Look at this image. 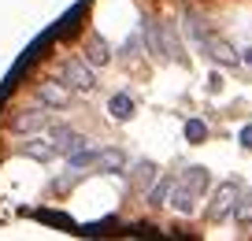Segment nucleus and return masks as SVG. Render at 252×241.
<instances>
[{"label":"nucleus","instance_id":"f257e3e1","mask_svg":"<svg viewBox=\"0 0 252 241\" xmlns=\"http://www.w3.org/2000/svg\"><path fill=\"white\" fill-rule=\"evenodd\" d=\"M60 78L74 89V93H93V89H96L93 63H86V60H67V63L60 67Z\"/></svg>","mask_w":252,"mask_h":241},{"label":"nucleus","instance_id":"f03ea898","mask_svg":"<svg viewBox=\"0 0 252 241\" xmlns=\"http://www.w3.org/2000/svg\"><path fill=\"white\" fill-rule=\"evenodd\" d=\"M237 197H241V186H237V182H222V186H219V193L212 197V208H208V215H212L215 223H222L226 215H234Z\"/></svg>","mask_w":252,"mask_h":241},{"label":"nucleus","instance_id":"7ed1b4c3","mask_svg":"<svg viewBox=\"0 0 252 241\" xmlns=\"http://www.w3.org/2000/svg\"><path fill=\"white\" fill-rule=\"evenodd\" d=\"M71 93H74V89L67 86L63 78H56V82H41V86H37V101L45 104V108H52V111L67 108V104H71Z\"/></svg>","mask_w":252,"mask_h":241},{"label":"nucleus","instance_id":"20e7f679","mask_svg":"<svg viewBox=\"0 0 252 241\" xmlns=\"http://www.w3.org/2000/svg\"><path fill=\"white\" fill-rule=\"evenodd\" d=\"M145 37H149V48L156 56L163 52V56H171V60L178 56V41H174V34L167 30L163 23H145Z\"/></svg>","mask_w":252,"mask_h":241},{"label":"nucleus","instance_id":"39448f33","mask_svg":"<svg viewBox=\"0 0 252 241\" xmlns=\"http://www.w3.org/2000/svg\"><path fill=\"white\" fill-rule=\"evenodd\" d=\"M48 138L56 141L60 156H71V152H78V148H86V145H89V138H86V134L71 130V126H52V130H48Z\"/></svg>","mask_w":252,"mask_h":241},{"label":"nucleus","instance_id":"423d86ee","mask_svg":"<svg viewBox=\"0 0 252 241\" xmlns=\"http://www.w3.org/2000/svg\"><path fill=\"white\" fill-rule=\"evenodd\" d=\"M48 111L52 108H30V111H23V115H15V123H11V130L15 134H41L48 126Z\"/></svg>","mask_w":252,"mask_h":241},{"label":"nucleus","instance_id":"0eeeda50","mask_svg":"<svg viewBox=\"0 0 252 241\" xmlns=\"http://www.w3.org/2000/svg\"><path fill=\"white\" fill-rule=\"evenodd\" d=\"M197 197H200L197 189H189L186 182H174L171 201H167V204H171V208L178 211V215H193V208H197Z\"/></svg>","mask_w":252,"mask_h":241},{"label":"nucleus","instance_id":"6e6552de","mask_svg":"<svg viewBox=\"0 0 252 241\" xmlns=\"http://www.w3.org/2000/svg\"><path fill=\"white\" fill-rule=\"evenodd\" d=\"M82 60L93 63V67H108V63L115 60V52H111V45L104 37H96V34H93V37L86 41V56H82Z\"/></svg>","mask_w":252,"mask_h":241},{"label":"nucleus","instance_id":"1a4fd4ad","mask_svg":"<svg viewBox=\"0 0 252 241\" xmlns=\"http://www.w3.org/2000/svg\"><path fill=\"white\" fill-rule=\"evenodd\" d=\"M171 189H174V178H167V174H156L149 186V193H145V204L149 208H163L167 201H171Z\"/></svg>","mask_w":252,"mask_h":241},{"label":"nucleus","instance_id":"9d476101","mask_svg":"<svg viewBox=\"0 0 252 241\" xmlns=\"http://www.w3.org/2000/svg\"><path fill=\"white\" fill-rule=\"evenodd\" d=\"M23 152L30 156V160H41V164H48V160H56V156H60V148H56V141L45 134V138L26 141V145H23Z\"/></svg>","mask_w":252,"mask_h":241},{"label":"nucleus","instance_id":"9b49d317","mask_svg":"<svg viewBox=\"0 0 252 241\" xmlns=\"http://www.w3.org/2000/svg\"><path fill=\"white\" fill-rule=\"evenodd\" d=\"M134 111H137V104H134V97H130V93H115V97L108 101V115L115 119V123L134 119Z\"/></svg>","mask_w":252,"mask_h":241},{"label":"nucleus","instance_id":"f8f14e48","mask_svg":"<svg viewBox=\"0 0 252 241\" xmlns=\"http://www.w3.org/2000/svg\"><path fill=\"white\" fill-rule=\"evenodd\" d=\"M96 167L108 171V174L123 171V167H126V152H123V148H100V152H96Z\"/></svg>","mask_w":252,"mask_h":241},{"label":"nucleus","instance_id":"ddd939ff","mask_svg":"<svg viewBox=\"0 0 252 241\" xmlns=\"http://www.w3.org/2000/svg\"><path fill=\"white\" fill-rule=\"evenodd\" d=\"M96 152H100V148H78V152H71L67 156V167H71V171H82V167H96Z\"/></svg>","mask_w":252,"mask_h":241},{"label":"nucleus","instance_id":"4468645a","mask_svg":"<svg viewBox=\"0 0 252 241\" xmlns=\"http://www.w3.org/2000/svg\"><path fill=\"white\" fill-rule=\"evenodd\" d=\"M204 48H208V56H212V60L226 63V67H230V63H237V60H241V56H234V48H230L226 41H215V37H212V41H208Z\"/></svg>","mask_w":252,"mask_h":241},{"label":"nucleus","instance_id":"2eb2a0df","mask_svg":"<svg viewBox=\"0 0 252 241\" xmlns=\"http://www.w3.org/2000/svg\"><path fill=\"white\" fill-rule=\"evenodd\" d=\"M234 223L237 226H252V193H241L234 204Z\"/></svg>","mask_w":252,"mask_h":241},{"label":"nucleus","instance_id":"dca6fc26","mask_svg":"<svg viewBox=\"0 0 252 241\" xmlns=\"http://www.w3.org/2000/svg\"><path fill=\"white\" fill-rule=\"evenodd\" d=\"M178 182H186L189 189H197V193H204V189H208V171H204V167H186V174H182Z\"/></svg>","mask_w":252,"mask_h":241},{"label":"nucleus","instance_id":"f3484780","mask_svg":"<svg viewBox=\"0 0 252 241\" xmlns=\"http://www.w3.org/2000/svg\"><path fill=\"white\" fill-rule=\"evenodd\" d=\"M119 56H123V60H134V56H141V34H130V37L119 45Z\"/></svg>","mask_w":252,"mask_h":241},{"label":"nucleus","instance_id":"a211bd4d","mask_svg":"<svg viewBox=\"0 0 252 241\" xmlns=\"http://www.w3.org/2000/svg\"><path fill=\"white\" fill-rule=\"evenodd\" d=\"M204 138H208V126L200 123V119H189V123H186V141L197 145V141H204Z\"/></svg>","mask_w":252,"mask_h":241},{"label":"nucleus","instance_id":"6ab92c4d","mask_svg":"<svg viewBox=\"0 0 252 241\" xmlns=\"http://www.w3.org/2000/svg\"><path fill=\"white\" fill-rule=\"evenodd\" d=\"M134 178H137V182H152V178H156V167H152L149 160H141V164L134 167Z\"/></svg>","mask_w":252,"mask_h":241},{"label":"nucleus","instance_id":"aec40b11","mask_svg":"<svg viewBox=\"0 0 252 241\" xmlns=\"http://www.w3.org/2000/svg\"><path fill=\"white\" fill-rule=\"evenodd\" d=\"M237 141H241V148H252V126H241V130H237Z\"/></svg>","mask_w":252,"mask_h":241},{"label":"nucleus","instance_id":"412c9836","mask_svg":"<svg viewBox=\"0 0 252 241\" xmlns=\"http://www.w3.org/2000/svg\"><path fill=\"white\" fill-rule=\"evenodd\" d=\"M237 52H241V63H249V67H252V45H241Z\"/></svg>","mask_w":252,"mask_h":241}]
</instances>
